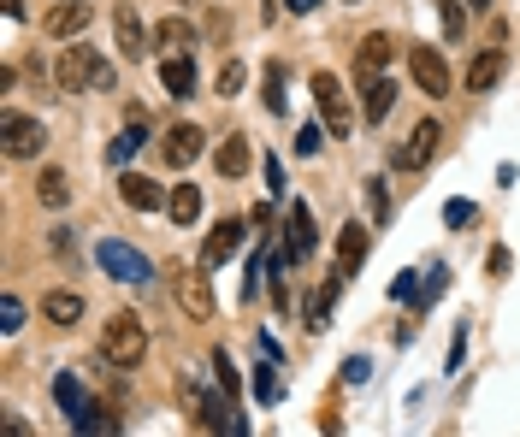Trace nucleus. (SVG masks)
<instances>
[{
	"label": "nucleus",
	"mask_w": 520,
	"mask_h": 437,
	"mask_svg": "<svg viewBox=\"0 0 520 437\" xmlns=\"http://www.w3.org/2000/svg\"><path fill=\"white\" fill-rule=\"evenodd\" d=\"M142 355H148V331H142V319L136 313H113L107 325H101V361L107 367H142Z\"/></svg>",
	"instance_id": "1"
},
{
	"label": "nucleus",
	"mask_w": 520,
	"mask_h": 437,
	"mask_svg": "<svg viewBox=\"0 0 520 437\" xmlns=\"http://www.w3.org/2000/svg\"><path fill=\"white\" fill-rule=\"evenodd\" d=\"M54 77H60L65 95H83V89H113V65L101 60L95 48H83V42H71L54 65Z\"/></svg>",
	"instance_id": "2"
},
{
	"label": "nucleus",
	"mask_w": 520,
	"mask_h": 437,
	"mask_svg": "<svg viewBox=\"0 0 520 437\" xmlns=\"http://www.w3.org/2000/svg\"><path fill=\"white\" fill-rule=\"evenodd\" d=\"M95 266L107 272V278H119V284H148V254L130 249V243H119V237H107V243H95Z\"/></svg>",
	"instance_id": "3"
},
{
	"label": "nucleus",
	"mask_w": 520,
	"mask_h": 437,
	"mask_svg": "<svg viewBox=\"0 0 520 437\" xmlns=\"http://www.w3.org/2000/svg\"><path fill=\"white\" fill-rule=\"evenodd\" d=\"M314 101H320V119L331 136H355V107H349V95L331 71H314Z\"/></svg>",
	"instance_id": "4"
},
{
	"label": "nucleus",
	"mask_w": 520,
	"mask_h": 437,
	"mask_svg": "<svg viewBox=\"0 0 520 437\" xmlns=\"http://www.w3.org/2000/svg\"><path fill=\"white\" fill-rule=\"evenodd\" d=\"M438 136H444V125H438V119H420V125L402 136V148L390 154V160H396V172H420V166H432V154H438Z\"/></svg>",
	"instance_id": "5"
},
{
	"label": "nucleus",
	"mask_w": 520,
	"mask_h": 437,
	"mask_svg": "<svg viewBox=\"0 0 520 437\" xmlns=\"http://www.w3.org/2000/svg\"><path fill=\"white\" fill-rule=\"evenodd\" d=\"M172 296H178V308H184V319H213V284H207V272H195V266H184L178 278H172Z\"/></svg>",
	"instance_id": "6"
},
{
	"label": "nucleus",
	"mask_w": 520,
	"mask_h": 437,
	"mask_svg": "<svg viewBox=\"0 0 520 437\" xmlns=\"http://www.w3.org/2000/svg\"><path fill=\"white\" fill-rule=\"evenodd\" d=\"M408 77H414L432 101H444V95L455 89V77H450V65H444L438 48H414V54H408Z\"/></svg>",
	"instance_id": "7"
},
{
	"label": "nucleus",
	"mask_w": 520,
	"mask_h": 437,
	"mask_svg": "<svg viewBox=\"0 0 520 437\" xmlns=\"http://www.w3.org/2000/svg\"><path fill=\"white\" fill-rule=\"evenodd\" d=\"M0 148H6V160H36V154L48 148V130H42V119L12 113V119H6V136H0Z\"/></svg>",
	"instance_id": "8"
},
{
	"label": "nucleus",
	"mask_w": 520,
	"mask_h": 437,
	"mask_svg": "<svg viewBox=\"0 0 520 437\" xmlns=\"http://www.w3.org/2000/svg\"><path fill=\"white\" fill-rule=\"evenodd\" d=\"M249 243V225L243 219H225V225H213L207 231V243H201V266H225L231 254Z\"/></svg>",
	"instance_id": "9"
},
{
	"label": "nucleus",
	"mask_w": 520,
	"mask_h": 437,
	"mask_svg": "<svg viewBox=\"0 0 520 437\" xmlns=\"http://www.w3.org/2000/svg\"><path fill=\"white\" fill-rule=\"evenodd\" d=\"M390 107H396V83H390L385 71H373V77H361V119L367 125H379Z\"/></svg>",
	"instance_id": "10"
},
{
	"label": "nucleus",
	"mask_w": 520,
	"mask_h": 437,
	"mask_svg": "<svg viewBox=\"0 0 520 437\" xmlns=\"http://www.w3.org/2000/svg\"><path fill=\"white\" fill-rule=\"evenodd\" d=\"M201 148H207V130L201 125H172L166 130V166H190V160H201Z\"/></svg>",
	"instance_id": "11"
},
{
	"label": "nucleus",
	"mask_w": 520,
	"mask_h": 437,
	"mask_svg": "<svg viewBox=\"0 0 520 437\" xmlns=\"http://www.w3.org/2000/svg\"><path fill=\"white\" fill-rule=\"evenodd\" d=\"M148 48H154V36H148L142 12H136V6H119V54H125V60H142Z\"/></svg>",
	"instance_id": "12"
},
{
	"label": "nucleus",
	"mask_w": 520,
	"mask_h": 437,
	"mask_svg": "<svg viewBox=\"0 0 520 437\" xmlns=\"http://www.w3.org/2000/svg\"><path fill=\"white\" fill-rule=\"evenodd\" d=\"M284 254H290V260H308V254H314V213H308L302 201L290 207V225H284Z\"/></svg>",
	"instance_id": "13"
},
{
	"label": "nucleus",
	"mask_w": 520,
	"mask_h": 437,
	"mask_svg": "<svg viewBox=\"0 0 520 437\" xmlns=\"http://www.w3.org/2000/svg\"><path fill=\"white\" fill-rule=\"evenodd\" d=\"M77 30H89V0H60L42 18V36H77Z\"/></svg>",
	"instance_id": "14"
},
{
	"label": "nucleus",
	"mask_w": 520,
	"mask_h": 437,
	"mask_svg": "<svg viewBox=\"0 0 520 437\" xmlns=\"http://www.w3.org/2000/svg\"><path fill=\"white\" fill-rule=\"evenodd\" d=\"M195 42H201V30H195L190 18H166V24L154 30V48H160L166 60H172V54H190Z\"/></svg>",
	"instance_id": "15"
},
{
	"label": "nucleus",
	"mask_w": 520,
	"mask_h": 437,
	"mask_svg": "<svg viewBox=\"0 0 520 437\" xmlns=\"http://www.w3.org/2000/svg\"><path fill=\"white\" fill-rule=\"evenodd\" d=\"M148 113H142V107H130L125 113V136H113V148H107V166H125L130 154H136V148H142V136H148Z\"/></svg>",
	"instance_id": "16"
},
{
	"label": "nucleus",
	"mask_w": 520,
	"mask_h": 437,
	"mask_svg": "<svg viewBox=\"0 0 520 437\" xmlns=\"http://www.w3.org/2000/svg\"><path fill=\"white\" fill-rule=\"evenodd\" d=\"M361 260H367V225H343L337 231V272L349 278V272H361Z\"/></svg>",
	"instance_id": "17"
},
{
	"label": "nucleus",
	"mask_w": 520,
	"mask_h": 437,
	"mask_svg": "<svg viewBox=\"0 0 520 437\" xmlns=\"http://www.w3.org/2000/svg\"><path fill=\"white\" fill-rule=\"evenodd\" d=\"M119 195H125V207H136V213H154V207H166V189L154 184V178H119Z\"/></svg>",
	"instance_id": "18"
},
{
	"label": "nucleus",
	"mask_w": 520,
	"mask_h": 437,
	"mask_svg": "<svg viewBox=\"0 0 520 437\" xmlns=\"http://www.w3.org/2000/svg\"><path fill=\"white\" fill-rule=\"evenodd\" d=\"M497 83H503V54H497V48H485V54L467 60V89H473V95H485V89H497Z\"/></svg>",
	"instance_id": "19"
},
{
	"label": "nucleus",
	"mask_w": 520,
	"mask_h": 437,
	"mask_svg": "<svg viewBox=\"0 0 520 437\" xmlns=\"http://www.w3.org/2000/svg\"><path fill=\"white\" fill-rule=\"evenodd\" d=\"M213 166H219V178H243V172H249V142H243V136H225V142L213 148Z\"/></svg>",
	"instance_id": "20"
},
{
	"label": "nucleus",
	"mask_w": 520,
	"mask_h": 437,
	"mask_svg": "<svg viewBox=\"0 0 520 437\" xmlns=\"http://www.w3.org/2000/svg\"><path fill=\"white\" fill-rule=\"evenodd\" d=\"M42 319L77 325V319H83V296H77V290H48V296H42Z\"/></svg>",
	"instance_id": "21"
},
{
	"label": "nucleus",
	"mask_w": 520,
	"mask_h": 437,
	"mask_svg": "<svg viewBox=\"0 0 520 437\" xmlns=\"http://www.w3.org/2000/svg\"><path fill=\"white\" fill-rule=\"evenodd\" d=\"M160 83H166V95L190 101V95H195V65H190V54H172V60H166V71H160Z\"/></svg>",
	"instance_id": "22"
},
{
	"label": "nucleus",
	"mask_w": 520,
	"mask_h": 437,
	"mask_svg": "<svg viewBox=\"0 0 520 437\" xmlns=\"http://www.w3.org/2000/svg\"><path fill=\"white\" fill-rule=\"evenodd\" d=\"M166 213H172V225H195V219H201V189L178 184L172 195H166Z\"/></svg>",
	"instance_id": "23"
},
{
	"label": "nucleus",
	"mask_w": 520,
	"mask_h": 437,
	"mask_svg": "<svg viewBox=\"0 0 520 437\" xmlns=\"http://www.w3.org/2000/svg\"><path fill=\"white\" fill-rule=\"evenodd\" d=\"M390 54H396V42L390 36H367L361 48H355V65H361V77H373V71H385Z\"/></svg>",
	"instance_id": "24"
},
{
	"label": "nucleus",
	"mask_w": 520,
	"mask_h": 437,
	"mask_svg": "<svg viewBox=\"0 0 520 437\" xmlns=\"http://www.w3.org/2000/svg\"><path fill=\"white\" fill-rule=\"evenodd\" d=\"M36 201H42V207H65V201H71V178H65L60 166H42V178H36Z\"/></svg>",
	"instance_id": "25"
},
{
	"label": "nucleus",
	"mask_w": 520,
	"mask_h": 437,
	"mask_svg": "<svg viewBox=\"0 0 520 437\" xmlns=\"http://www.w3.org/2000/svg\"><path fill=\"white\" fill-rule=\"evenodd\" d=\"M54 402H60L65 414H83V408H89V396H83V378H77V373H60V378H54Z\"/></svg>",
	"instance_id": "26"
},
{
	"label": "nucleus",
	"mask_w": 520,
	"mask_h": 437,
	"mask_svg": "<svg viewBox=\"0 0 520 437\" xmlns=\"http://www.w3.org/2000/svg\"><path fill=\"white\" fill-rule=\"evenodd\" d=\"M113 426H119V420H107V408H95V402H89L83 414H71V432H113Z\"/></svg>",
	"instance_id": "27"
},
{
	"label": "nucleus",
	"mask_w": 520,
	"mask_h": 437,
	"mask_svg": "<svg viewBox=\"0 0 520 437\" xmlns=\"http://www.w3.org/2000/svg\"><path fill=\"white\" fill-rule=\"evenodd\" d=\"M243 77H249V71H243V60H225V71H219V83H213V89L231 101V95H243Z\"/></svg>",
	"instance_id": "28"
},
{
	"label": "nucleus",
	"mask_w": 520,
	"mask_h": 437,
	"mask_svg": "<svg viewBox=\"0 0 520 437\" xmlns=\"http://www.w3.org/2000/svg\"><path fill=\"white\" fill-rule=\"evenodd\" d=\"M18 325H24V302H18V296H12V290H6V296H0V331H6V337H12V331H18Z\"/></svg>",
	"instance_id": "29"
},
{
	"label": "nucleus",
	"mask_w": 520,
	"mask_h": 437,
	"mask_svg": "<svg viewBox=\"0 0 520 437\" xmlns=\"http://www.w3.org/2000/svg\"><path fill=\"white\" fill-rule=\"evenodd\" d=\"M444 225H450V231H467V225H473V201H461V195L444 201Z\"/></svg>",
	"instance_id": "30"
},
{
	"label": "nucleus",
	"mask_w": 520,
	"mask_h": 437,
	"mask_svg": "<svg viewBox=\"0 0 520 437\" xmlns=\"http://www.w3.org/2000/svg\"><path fill=\"white\" fill-rule=\"evenodd\" d=\"M255 396H260V402H278V396H284V378L272 373V367H260V373H255Z\"/></svg>",
	"instance_id": "31"
},
{
	"label": "nucleus",
	"mask_w": 520,
	"mask_h": 437,
	"mask_svg": "<svg viewBox=\"0 0 520 437\" xmlns=\"http://www.w3.org/2000/svg\"><path fill=\"white\" fill-rule=\"evenodd\" d=\"M266 107L284 113V71H278V65H266Z\"/></svg>",
	"instance_id": "32"
},
{
	"label": "nucleus",
	"mask_w": 520,
	"mask_h": 437,
	"mask_svg": "<svg viewBox=\"0 0 520 437\" xmlns=\"http://www.w3.org/2000/svg\"><path fill=\"white\" fill-rule=\"evenodd\" d=\"M444 30H450V36L467 30V18H461V6H455V0H444Z\"/></svg>",
	"instance_id": "33"
},
{
	"label": "nucleus",
	"mask_w": 520,
	"mask_h": 437,
	"mask_svg": "<svg viewBox=\"0 0 520 437\" xmlns=\"http://www.w3.org/2000/svg\"><path fill=\"white\" fill-rule=\"evenodd\" d=\"M296 154H320V130H314V125L296 136Z\"/></svg>",
	"instance_id": "34"
},
{
	"label": "nucleus",
	"mask_w": 520,
	"mask_h": 437,
	"mask_svg": "<svg viewBox=\"0 0 520 437\" xmlns=\"http://www.w3.org/2000/svg\"><path fill=\"white\" fill-rule=\"evenodd\" d=\"M373 373V367H367V361H361V355H355V361H343V378H349V384H361V378Z\"/></svg>",
	"instance_id": "35"
},
{
	"label": "nucleus",
	"mask_w": 520,
	"mask_h": 437,
	"mask_svg": "<svg viewBox=\"0 0 520 437\" xmlns=\"http://www.w3.org/2000/svg\"><path fill=\"white\" fill-rule=\"evenodd\" d=\"M461 355H467V331H455V343H450V373H461Z\"/></svg>",
	"instance_id": "36"
},
{
	"label": "nucleus",
	"mask_w": 520,
	"mask_h": 437,
	"mask_svg": "<svg viewBox=\"0 0 520 437\" xmlns=\"http://www.w3.org/2000/svg\"><path fill=\"white\" fill-rule=\"evenodd\" d=\"M266 184H272V195H278V189H284V166H278V154H272V160H266Z\"/></svg>",
	"instance_id": "37"
},
{
	"label": "nucleus",
	"mask_w": 520,
	"mask_h": 437,
	"mask_svg": "<svg viewBox=\"0 0 520 437\" xmlns=\"http://www.w3.org/2000/svg\"><path fill=\"white\" fill-rule=\"evenodd\" d=\"M485 266H491V278H503V272H509V249H491V260H485Z\"/></svg>",
	"instance_id": "38"
},
{
	"label": "nucleus",
	"mask_w": 520,
	"mask_h": 437,
	"mask_svg": "<svg viewBox=\"0 0 520 437\" xmlns=\"http://www.w3.org/2000/svg\"><path fill=\"white\" fill-rule=\"evenodd\" d=\"M284 6H290V12H314L320 0H284Z\"/></svg>",
	"instance_id": "39"
},
{
	"label": "nucleus",
	"mask_w": 520,
	"mask_h": 437,
	"mask_svg": "<svg viewBox=\"0 0 520 437\" xmlns=\"http://www.w3.org/2000/svg\"><path fill=\"white\" fill-rule=\"evenodd\" d=\"M467 6H473V12H479V6H491V0H467Z\"/></svg>",
	"instance_id": "40"
},
{
	"label": "nucleus",
	"mask_w": 520,
	"mask_h": 437,
	"mask_svg": "<svg viewBox=\"0 0 520 437\" xmlns=\"http://www.w3.org/2000/svg\"><path fill=\"white\" fill-rule=\"evenodd\" d=\"M178 6H195V0H178Z\"/></svg>",
	"instance_id": "41"
}]
</instances>
